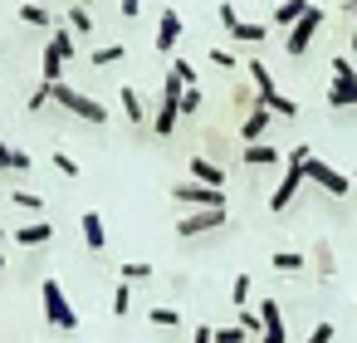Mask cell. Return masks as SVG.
Masks as SVG:
<instances>
[{
	"label": "cell",
	"mask_w": 357,
	"mask_h": 343,
	"mask_svg": "<svg viewBox=\"0 0 357 343\" xmlns=\"http://www.w3.org/2000/svg\"><path fill=\"white\" fill-rule=\"evenodd\" d=\"M303 162H308V147L298 143V147L284 157V177H279V187H274V196H269V211H289V206H294L298 187L308 182V177H303Z\"/></svg>",
	"instance_id": "obj_1"
},
{
	"label": "cell",
	"mask_w": 357,
	"mask_h": 343,
	"mask_svg": "<svg viewBox=\"0 0 357 343\" xmlns=\"http://www.w3.org/2000/svg\"><path fill=\"white\" fill-rule=\"evenodd\" d=\"M50 98H54L59 108H69L74 118H84V123H108V108H103L98 98H89V94H79V89H69L64 79H59V84H50Z\"/></svg>",
	"instance_id": "obj_2"
},
{
	"label": "cell",
	"mask_w": 357,
	"mask_h": 343,
	"mask_svg": "<svg viewBox=\"0 0 357 343\" xmlns=\"http://www.w3.org/2000/svg\"><path fill=\"white\" fill-rule=\"evenodd\" d=\"M181 94H186V84L176 74H167L162 79V103H157V118H152V133H162V138L176 133V123H181Z\"/></svg>",
	"instance_id": "obj_3"
},
{
	"label": "cell",
	"mask_w": 357,
	"mask_h": 343,
	"mask_svg": "<svg viewBox=\"0 0 357 343\" xmlns=\"http://www.w3.org/2000/svg\"><path fill=\"white\" fill-rule=\"evenodd\" d=\"M303 177H308V182H313L318 191H328V196H337V201H342V196L352 191V177H347V172H337L333 162H323V157H313V152H308V162H303Z\"/></svg>",
	"instance_id": "obj_4"
},
{
	"label": "cell",
	"mask_w": 357,
	"mask_h": 343,
	"mask_svg": "<svg viewBox=\"0 0 357 343\" xmlns=\"http://www.w3.org/2000/svg\"><path fill=\"white\" fill-rule=\"evenodd\" d=\"M318 30H323V10H318V6H308V15H303L298 25H289V30H284V54H289V59H303V54H308V45L318 40Z\"/></svg>",
	"instance_id": "obj_5"
},
{
	"label": "cell",
	"mask_w": 357,
	"mask_h": 343,
	"mask_svg": "<svg viewBox=\"0 0 357 343\" xmlns=\"http://www.w3.org/2000/svg\"><path fill=\"white\" fill-rule=\"evenodd\" d=\"M69 59H79V40L69 30H54L50 45H45V84H59V74H64Z\"/></svg>",
	"instance_id": "obj_6"
},
{
	"label": "cell",
	"mask_w": 357,
	"mask_h": 343,
	"mask_svg": "<svg viewBox=\"0 0 357 343\" xmlns=\"http://www.w3.org/2000/svg\"><path fill=\"white\" fill-rule=\"evenodd\" d=\"M172 201H186V206H196V211H225V187L181 182V187H172Z\"/></svg>",
	"instance_id": "obj_7"
},
{
	"label": "cell",
	"mask_w": 357,
	"mask_h": 343,
	"mask_svg": "<svg viewBox=\"0 0 357 343\" xmlns=\"http://www.w3.org/2000/svg\"><path fill=\"white\" fill-rule=\"evenodd\" d=\"M45 319H50L54 328H74V323H79V314H74L69 294L59 289V279H45Z\"/></svg>",
	"instance_id": "obj_8"
},
{
	"label": "cell",
	"mask_w": 357,
	"mask_h": 343,
	"mask_svg": "<svg viewBox=\"0 0 357 343\" xmlns=\"http://www.w3.org/2000/svg\"><path fill=\"white\" fill-rule=\"evenodd\" d=\"M220 226H225V211H191V216L176 221V235H181V240H196V235H211V231H220Z\"/></svg>",
	"instance_id": "obj_9"
},
{
	"label": "cell",
	"mask_w": 357,
	"mask_h": 343,
	"mask_svg": "<svg viewBox=\"0 0 357 343\" xmlns=\"http://www.w3.org/2000/svg\"><path fill=\"white\" fill-rule=\"evenodd\" d=\"M269 123H274V113H269L264 103H255V108L245 113V123H240V147H245V143H264Z\"/></svg>",
	"instance_id": "obj_10"
},
{
	"label": "cell",
	"mask_w": 357,
	"mask_h": 343,
	"mask_svg": "<svg viewBox=\"0 0 357 343\" xmlns=\"http://www.w3.org/2000/svg\"><path fill=\"white\" fill-rule=\"evenodd\" d=\"M176 45H181V15L176 10H162V20H157V50L172 54Z\"/></svg>",
	"instance_id": "obj_11"
},
{
	"label": "cell",
	"mask_w": 357,
	"mask_h": 343,
	"mask_svg": "<svg viewBox=\"0 0 357 343\" xmlns=\"http://www.w3.org/2000/svg\"><path fill=\"white\" fill-rule=\"evenodd\" d=\"M50 240H54V226H50V221H30V226L15 231V245H25V250H40V245H50Z\"/></svg>",
	"instance_id": "obj_12"
},
{
	"label": "cell",
	"mask_w": 357,
	"mask_h": 343,
	"mask_svg": "<svg viewBox=\"0 0 357 343\" xmlns=\"http://www.w3.org/2000/svg\"><path fill=\"white\" fill-rule=\"evenodd\" d=\"M240 162H250V167H284V157H279V147H269V143H245L240 147Z\"/></svg>",
	"instance_id": "obj_13"
},
{
	"label": "cell",
	"mask_w": 357,
	"mask_h": 343,
	"mask_svg": "<svg viewBox=\"0 0 357 343\" xmlns=\"http://www.w3.org/2000/svg\"><path fill=\"white\" fill-rule=\"evenodd\" d=\"M79 231H84V245H89V250H103V245H108V226H103V216H98V211H84Z\"/></svg>",
	"instance_id": "obj_14"
},
{
	"label": "cell",
	"mask_w": 357,
	"mask_h": 343,
	"mask_svg": "<svg viewBox=\"0 0 357 343\" xmlns=\"http://www.w3.org/2000/svg\"><path fill=\"white\" fill-rule=\"evenodd\" d=\"M245 69H250V79H255V103H269V98L279 94V89H274V74H269V69H264L259 59H250Z\"/></svg>",
	"instance_id": "obj_15"
},
{
	"label": "cell",
	"mask_w": 357,
	"mask_h": 343,
	"mask_svg": "<svg viewBox=\"0 0 357 343\" xmlns=\"http://www.w3.org/2000/svg\"><path fill=\"white\" fill-rule=\"evenodd\" d=\"M308 6H313V0H284V6H274V25H279V30L298 25V20L308 15Z\"/></svg>",
	"instance_id": "obj_16"
},
{
	"label": "cell",
	"mask_w": 357,
	"mask_h": 343,
	"mask_svg": "<svg viewBox=\"0 0 357 343\" xmlns=\"http://www.w3.org/2000/svg\"><path fill=\"white\" fill-rule=\"evenodd\" d=\"M186 167H191V182H206V187H225V172H220L215 162H206V157H191Z\"/></svg>",
	"instance_id": "obj_17"
},
{
	"label": "cell",
	"mask_w": 357,
	"mask_h": 343,
	"mask_svg": "<svg viewBox=\"0 0 357 343\" xmlns=\"http://www.w3.org/2000/svg\"><path fill=\"white\" fill-rule=\"evenodd\" d=\"M264 35H269V30L255 25V20H235V25H230V40H235V45H264Z\"/></svg>",
	"instance_id": "obj_18"
},
{
	"label": "cell",
	"mask_w": 357,
	"mask_h": 343,
	"mask_svg": "<svg viewBox=\"0 0 357 343\" xmlns=\"http://www.w3.org/2000/svg\"><path fill=\"white\" fill-rule=\"evenodd\" d=\"M89 30H93L89 6H69V35H84V40H89Z\"/></svg>",
	"instance_id": "obj_19"
},
{
	"label": "cell",
	"mask_w": 357,
	"mask_h": 343,
	"mask_svg": "<svg viewBox=\"0 0 357 343\" xmlns=\"http://www.w3.org/2000/svg\"><path fill=\"white\" fill-rule=\"evenodd\" d=\"M357 103V84H333L328 89V108H352Z\"/></svg>",
	"instance_id": "obj_20"
},
{
	"label": "cell",
	"mask_w": 357,
	"mask_h": 343,
	"mask_svg": "<svg viewBox=\"0 0 357 343\" xmlns=\"http://www.w3.org/2000/svg\"><path fill=\"white\" fill-rule=\"evenodd\" d=\"M123 113H128V123H147L142 98H137V89H128V84H123Z\"/></svg>",
	"instance_id": "obj_21"
},
{
	"label": "cell",
	"mask_w": 357,
	"mask_h": 343,
	"mask_svg": "<svg viewBox=\"0 0 357 343\" xmlns=\"http://www.w3.org/2000/svg\"><path fill=\"white\" fill-rule=\"evenodd\" d=\"M264 108H269V113H274V118H289V123H294V118H298V103H294V98H284V94H274V98H269V103H264Z\"/></svg>",
	"instance_id": "obj_22"
},
{
	"label": "cell",
	"mask_w": 357,
	"mask_h": 343,
	"mask_svg": "<svg viewBox=\"0 0 357 343\" xmlns=\"http://www.w3.org/2000/svg\"><path fill=\"white\" fill-rule=\"evenodd\" d=\"M274 270L298 275V270H303V255H298V250H274Z\"/></svg>",
	"instance_id": "obj_23"
},
{
	"label": "cell",
	"mask_w": 357,
	"mask_h": 343,
	"mask_svg": "<svg viewBox=\"0 0 357 343\" xmlns=\"http://www.w3.org/2000/svg\"><path fill=\"white\" fill-rule=\"evenodd\" d=\"M89 59L103 69V64H118L123 59V45H98V50H89Z\"/></svg>",
	"instance_id": "obj_24"
},
{
	"label": "cell",
	"mask_w": 357,
	"mask_h": 343,
	"mask_svg": "<svg viewBox=\"0 0 357 343\" xmlns=\"http://www.w3.org/2000/svg\"><path fill=\"white\" fill-rule=\"evenodd\" d=\"M142 279H152V265H142V260H128V265H123V284H142Z\"/></svg>",
	"instance_id": "obj_25"
},
{
	"label": "cell",
	"mask_w": 357,
	"mask_h": 343,
	"mask_svg": "<svg viewBox=\"0 0 357 343\" xmlns=\"http://www.w3.org/2000/svg\"><path fill=\"white\" fill-rule=\"evenodd\" d=\"M147 319H152V323H157V328H176V323H181V314H176V309H172V304H157V309H152V314H147Z\"/></svg>",
	"instance_id": "obj_26"
},
{
	"label": "cell",
	"mask_w": 357,
	"mask_h": 343,
	"mask_svg": "<svg viewBox=\"0 0 357 343\" xmlns=\"http://www.w3.org/2000/svg\"><path fill=\"white\" fill-rule=\"evenodd\" d=\"M20 20H25V25H40V30H50V10H45V6H20Z\"/></svg>",
	"instance_id": "obj_27"
},
{
	"label": "cell",
	"mask_w": 357,
	"mask_h": 343,
	"mask_svg": "<svg viewBox=\"0 0 357 343\" xmlns=\"http://www.w3.org/2000/svg\"><path fill=\"white\" fill-rule=\"evenodd\" d=\"M128 309H132V284H118V289H113V314L128 319Z\"/></svg>",
	"instance_id": "obj_28"
},
{
	"label": "cell",
	"mask_w": 357,
	"mask_h": 343,
	"mask_svg": "<svg viewBox=\"0 0 357 343\" xmlns=\"http://www.w3.org/2000/svg\"><path fill=\"white\" fill-rule=\"evenodd\" d=\"M333 79H337V84H357V69H352V59H347V54H337V59H333Z\"/></svg>",
	"instance_id": "obj_29"
},
{
	"label": "cell",
	"mask_w": 357,
	"mask_h": 343,
	"mask_svg": "<svg viewBox=\"0 0 357 343\" xmlns=\"http://www.w3.org/2000/svg\"><path fill=\"white\" fill-rule=\"evenodd\" d=\"M259 319H264V328H284V314H279V304H274V299H264V304H259Z\"/></svg>",
	"instance_id": "obj_30"
},
{
	"label": "cell",
	"mask_w": 357,
	"mask_h": 343,
	"mask_svg": "<svg viewBox=\"0 0 357 343\" xmlns=\"http://www.w3.org/2000/svg\"><path fill=\"white\" fill-rule=\"evenodd\" d=\"M201 113V89H186L181 94V118H196Z\"/></svg>",
	"instance_id": "obj_31"
},
{
	"label": "cell",
	"mask_w": 357,
	"mask_h": 343,
	"mask_svg": "<svg viewBox=\"0 0 357 343\" xmlns=\"http://www.w3.org/2000/svg\"><path fill=\"white\" fill-rule=\"evenodd\" d=\"M10 201H15L20 211H45V196H35V191H15Z\"/></svg>",
	"instance_id": "obj_32"
},
{
	"label": "cell",
	"mask_w": 357,
	"mask_h": 343,
	"mask_svg": "<svg viewBox=\"0 0 357 343\" xmlns=\"http://www.w3.org/2000/svg\"><path fill=\"white\" fill-rule=\"evenodd\" d=\"M240 328H245V333H264V319H259V309H240Z\"/></svg>",
	"instance_id": "obj_33"
},
{
	"label": "cell",
	"mask_w": 357,
	"mask_h": 343,
	"mask_svg": "<svg viewBox=\"0 0 357 343\" xmlns=\"http://www.w3.org/2000/svg\"><path fill=\"white\" fill-rule=\"evenodd\" d=\"M230 299L245 309V299H250V275H235V284H230Z\"/></svg>",
	"instance_id": "obj_34"
},
{
	"label": "cell",
	"mask_w": 357,
	"mask_h": 343,
	"mask_svg": "<svg viewBox=\"0 0 357 343\" xmlns=\"http://www.w3.org/2000/svg\"><path fill=\"white\" fill-rule=\"evenodd\" d=\"M45 103H54V98H50V84H40V89L30 94V103H25V108H30V113H40Z\"/></svg>",
	"instance_id": "obj_35"
},
{
	"label": "cell",
	"mask_w": 357,
	"mask_h": 343,
	"mask_svg": "<svg viewBox=\"0 0 357 343\" xmlns=\"http://www.w3.org/2000/svg\"><path fill=\"white\" fill-rule=\"evenodd\" d=\"M313 265H318L323 275H333V250H328L323 240H318V250H313Z\"/></svg>",
	"instance_id": "obj_36"
},
{
	"label": "cell",
	"mask_w": 357,
	"mask_h": 343,
	"mask_svg": "<svg viewBox=\"0 0 357 343\" xmlns=\"http://www.w3.org/2000/svg\"><path fill=\"white\" fill-rule=\"evenodd\" d=\"M206 59H211V64H215V69H235V54H230V50H211V54H206Z\"/></svg>",
	"instance_id": "obj_37"
},
{
	"label": "cell",
	"mask_w": 357,
	"mask_h": 343,
	"mask_svg": "<svg viewBox=\"0 0 357 343\" xmlns=\"http://www.w3.org/2000/svg\"><path fill=\"white\" fill-rule=\"evenodd\" d=\"M308 343H333V323L323 319V323H313V333H308Z\"/></svg>",
	"instance_id": "obj_38"
},
{
	"label": "cell",
	"mask_w": 357,
	"mask_h": 343,
	"mask_svg": "<svg viewBox=\"0 0 357 343\" xmlns=\"http://www.w3.org/2000/svg\"><path fill=\"white\" fill-rule=\"evenodd\" d=\"M54 167H59L64 177H79V162H74V157H64V152H54Z\"/></svg>",
	"instance_id": "obj_39"
},
{
	"label": "cell",
	"mask_w": 357,
	"mask_h": 343,
	"mask_svg": "<svg viewBox=\"0 0 357 343\" xmlns=\"http://www.w3.org/2000/svg\"><path fill=\"white\" fill-rule=\"evenodd\" d=\"M30 167H35V162H30V152H20V147H15V157H10V172H30Z\"/></svg>",
	"instance_id": "obj_40"
},
{
	"label": "cell",
	"mask_w": 357,
	"mask_h": 343,
	"mask_svg": "<svg viewBox=\"0 0 357 343\" xmlns=\"http://www.w3.org/2000/svg\"><path fill=\"white\" fill-rule=\"evenodd\" d=\"M259 343H289V333H284V328H264Z\"/></svg>",
	"instance_id": "obj_41"
},
{
	"label": "cell",
	"mask_w": 357,
	"mask_h": 343,
	"mask_svg": "<svg viewBox=\"0 0 357 343\" xmlns=\"http://www.w3.org/2000/svg\"><path fill=\"white\" fill-rule=\"evenodd\" d=\"M215 15H220V25H225V30H230V25H235V20H240V15H235V6H220V10H215Z\"/></svg>",
	"instance_id": "obj_42"
},
{
	"label": "cell",
	"mask_w": 357,
	"mask_h": 343,
	"mask_svg": "<svg viewBox=\"0 0 357 343\" xmlns=\"http://www.w3.org/2000/svg\"><path fill=\"white\" fill-rule=\"evenodd\" d=\"M10 157H15V147H6V138H0V167L10 172Z\"/></svg>",
	"instance_id": "obj_43"
},
{
	"label": "cell",
	"mask_w": 357,
	"mask_h": 343,
	"mask_svg": "<svg viewBox=\"0 0 357 343\" xmlns=\"http://www.w3.org/2000/svg\"><path fill=\"white\" fill-rule=\"evenodd\" d=\"M196 343H215V328H206V323H201V328H196Z\"/></svg>",
	"instance_id": "obj_44"
},
{
	"label": "cell",
	"mask_w": 357,
	"mask_h": 343,
	"mask_svg": "<svg viewBox=\"0 0 357 343\" xmlns=\"http://www.w3.org/2000/svg\"><path fill=\"white\" fill-rule=\"evenodd\" d=\"M118 6H123V15H137V10H142V0H118Z\"/></svg>",
	"instance_id": "obj_45"
},
{
	"label": "cell",
	"mask_w": 357,
	"mask_h": 343,
	"mask_svg": "<svg viewBox=\"0 0 357 343\" xmlns=\"http://www.w3.org/2000/svg\"><path fill=\"white\" fill-rule=\"evenodd\" d=\"M342 10L352 15V25H357V0H342Z\"/></svg>",
	"instance_id": "obj_46"
},
{
	"label": "cell",
	"mask_w": 357,
	"mask_h": 343,
	"mask_svg": "<svg viewBox=\"0 0 357 343\" xmlns=\"http://www.w3.org/2000/svg\"><path fill=\"white\" fill-rule=\"evenodd\" d=\"M0 270H6V255H0Z\"/></svg>",
	"instance_id": "obj_47"
},
{
	"label": "cell",
	"mask_w": 357,
	"mask_h": 343,
	"mask_svg": "<svg viewBox=\"0 0 357 343\" xmlns=\"http://www.w3.org/2000/svg\"><path fill=\"white\" fill-rule=\"evenodd\" d=\"M79 6H89V0H79Z\"/></svg>",
	"instance_id": "obj_48"
},
{
	"label": "cell",
	"mask_w": 357,
	"mask_h": 343,
	"mask_svg": "<svg viewBox=\"0 0 357 343\" xmlns=\"http://www.w3.org/2000/svg\"><path fill=\"white\" fill-rule=\"evenodd\" d=\"M352 187H357V177H352Z\"/></svg>",
	"instance_id": "obj_49"
}]
</instances>
